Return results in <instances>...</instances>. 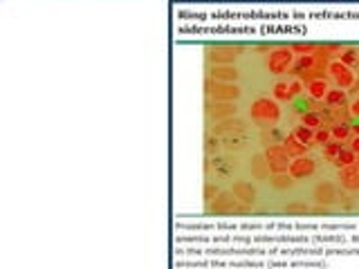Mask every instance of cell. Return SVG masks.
Returning a JSON list of instances; mask_svg holds the SVG:
<instances>
[{
    "instance_id": "cell-6",
    "label": "cell",
    "mask_w": 359,
    "mask_h": 269,
    "mask_svg": "<svg viewBox=\"0 0 359 269\" xmlns=\"http://www.w3.org/2000/svg\"><path fill=\"white\" fill-rule=\"evenodd\" d=\"M324 92H326V85H321V83H315L313 85V94H317V97H321Z\"/></svg>"
},
{
    "instance_id": "cell-10",
    "label": "cell",
    "mask_w": 359,
    "mask_h": 269,
    "mask_svg": "<svg viewBox=\"0 0 359 269\" xmlns=\"http://www.w3.org/2000/svg\"><path fill=\"white\" fill-rule=\"evenodd\" d=\"M355 112H359V103H357V105H355Z\"/></svg>"
},
{
    "instance_id": "cell-9",
    "label": "cell",
    "mask_w": 359,
    "mask_h": 269,
    "mask_svg": "<svg viewBox=\"0 0 359 269\" xmlns=\"http://www.w3.org/2000/svg\"><path fill=\"white\" fill-rule=\"evenodd\" d=\"M355 150H359V139H355V146H353Z\"/></svg>"
},
{
    "instance_id": "cell-5",
    "label": "cell",
    "mask_w": 359,
    "mask_h": 269,
    "mask_svg": "<svg viewBox=\"0 0 359 269\" xmlns=\"http://www.w3.org/2000/svg\"><path fill=\"white\" fill-rule=\"evenodd\" d=\"M213 52H218V56L216 54H209V61H216V63H229V61H234L236 59V54H234V50H227V47H216Z\"/></svg>"
},
{
    "instance_id": "cell-8",
    "label": "cell",
    "mask_w": 359,
    "mask_h": 269,
    "mask_svg": "<svg viewBox=\"0 0 359 269\" xmlns=\"http://www.w3.org/2000/svg\"><path fill=\"white\" fill-rule=\"evenodd\" d=\"M346 132H348V128H337V130H335V134H337V137H344Z\"/></svg>"
},
{
    "instance_id": "cell-7",
    "label": "cell",
    "mask_w": 359,
    "mask_h": 269,
    "mask_svg": "<svg viewBox=\"0 0 359 269\" xmlns=\"http://www.w3.org/2000/svg\"><path fill=\"white\" fill-rule=\"evenodd\" d=\"M328 101H344V92H333V94H328Z\"/></svg>"
},
{
    "instance_id": "cell-2",
    "label": "cell",
    "mask_w": 359,
    "mask_h": 269,
    "mask_svg": "<svg viewBox=\"0 0 359 269\" xmlns=\"http://www.w3.org/2000/svg\"><path fill=\"white\" fill-rule=\"evenodd\" d=\"M252 117L263 121V123H268L270 119L277 121V117H279L277 103H272L270 99H259L256 103H254V108H252Z\"/></svg>"
},
{
    "instance_id": "cell-1",
    "label": "cell",
    "mask_w": 359,
    "mask_h": 269,
    "mask_svg": "<svg viewBox=\"0 0 359 269\" xmlns=\"http://www.w3.org/2000/svg\"><path fill=\"white\" fill-rule=\"evenodd\" d=\"M204 90L209 97H216V99H238L240 97V90L236 88V85H229V83H220V81H207Z\"/></svg>"
},
{
    "instance_id": "cell-3",
    "label": "cell",
    "mask_w": 359,
    "mask_h": 269,
    "mask_svg": "<svg viewBox=\"0 0 359 269\" xmlns=\"http://www.w3.org/2000/svg\"><path fill=\"white\" fill-rule=\"evenodd\" d=\"M236 76H238V72H236V67H229V65L213 67L211 70V79L216 81H229V79H236Z\"/></svg>"
},
{
    "instance_id": "cell-4",
    "label": "cell",
    "mask_w": 359,
    "mask_h": 269,
    "mask_svg": "<svg viewBox=\"0 0 359 269\" xmlns=\"http://www.w3.org/2000/svg\"><path fill=\"white\" fill-rule=\"evenodd\" d=\"M315 171V164L310 159H297L295 164H292V173H295L297 177H301L306 173V175H310V173Z\"/></svg>"
}]
</instances>
